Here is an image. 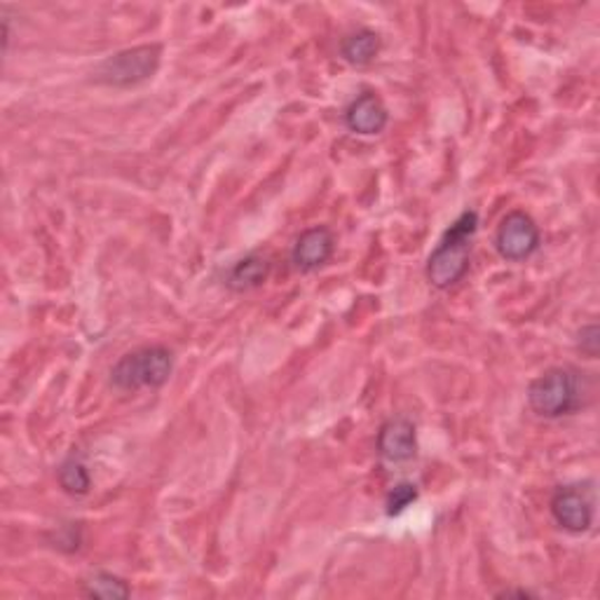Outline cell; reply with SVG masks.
Segmentation results:
<instances>
[{
	"label": "cell",
	"mask_w": 600,
	"mask_h": 600,
	"mask_svg": "<svg viewBox=\"0 0 600 600\" xmlns=\"http://www.w3.org/2000/svg\"><path fill=\"white\" fill-rule=\"evenodd\" d=\"M577 350H580L584 357L596 360L600 352V328L598 324H587L577 331Z\"/></svg>",
	"instance_id": "obj_15"
},
{
	"label": "cell",
	"mask_w": 600,
	"mask_h": 600,
	"mask_svg": "<svg viewBox=\"0 0 600 600\" xmlns=\"http://www.w3.org/2000/svg\"><path fill=\"white\" fill-rule=\"evenodd\" d=\"M163 61V46H139L131 50H122L114 57L104 59L97 66L95 80L108 87H135L146 82L160 69Z\"/></svg>",
	"instance_id": "obj_4"
},
{
	"label": "cell",
	"mask_w": 600,
	"mask_h": 600,
	"mask_svg": "<svg viewBox=\"0 0 600 600\" xmlns=\"http://www.w3.org/2000/svg\"><path fill=\"white\" fill-rule=\"evenodd\" d=\"M343 120H345V127L354 131V135L373 137V135H381V131L387 127L390 110L375 92H362L360 97H354L347 104Z\"/></svg>",
	"instance_id": "obj_9"
},
{
	"label": "cell",
	"mask_w": 600,
	"mask_h": 600,
	"mask_svg": "<svg viewBox=\"0 0 600 600\" xmlns=\"http://www.w3.org/2000/svg\"><path fill=\"white\" fill-rule=\"evenodd\" d=\"M55 547L61 551H76L80 547V528L76 523L63 525L55 535Z\"/></svg>",
	"instance_id": "obj_16"
},
{
	"label": "cell",
	"mask_w": 600,
	"mask_h": 600,
	"mask_svg": "<svg viewBox=\"0 0 600 600\" xmlns=\"http://www.w3.org/2000/svg\"><path fill=\"white\" fill-rule=\"evenodd\" d=\"M417 485L415 483H409V481H402L396 483L392 491L387 493V500H385V506H387V517H399L404 514V511L417 500Z\"/></svg>",
	"instance_id": "obj_14"
},
{
	"label": "cell",
	"mask_w": 600,
	"mask_h": 600,
	"mask_svg": "<svg viewBox=\"0 0 600 600\" xmlns=\"http://www.w3.org/2000/svg\"><path fill=\"white\" fill-rule=\"evenodd\" d=\"M57 479H59V485L61 491L66 495L71 498H85L87 493H90L92 488V476H90V470H87V464L80 455H69L57 470Z\"/></svg>",
	"instance_id": "obj_12"
},
{
	"label": "cell",
	"mask_w": 600,
	"mask_h": 600,
	"mask_svg": "<svg viewBox=\"0 0 600 600\" xmlns=\"http://www.w3.org/2000/svg\"><path fill=\"white\" fill-rule=\"evenodd\" d=\"M495 596H498V598H511V596H519V598H535V593L525 591V589H504V591H498Z\"/></svg>",
	"instance_id": "obj_17"
},
{
	"label": "cell",
	"mask_w": 600,
	"mask_h": 600,
	"mask_svg": "<svg viewBox=\"0 0 600 600\" xmlns=\"http://www.w3.org/2000/svg\"><path fill=\"white\" fill-rule=\"evenodd\" d=\"M383 48V38L373 29H360L343 38L341 57L352 66H368Z\"/></svg>",
	"instance_id": "obj_11"
},
{
	"label": "cell",
	"mask_w": 600,
	"mask_h": 600,
	"mask_svg": "<svg viewBox=\"0 0 600 600\" xmlns=\"http://www.w3.org/2000/svg\"><path fill=\"white\" fill-rule=\"evenodd\" d=\"M271 258L263 254H247L239 258L233 268L226 275V286L235 294H247L254 292V288L263 286L271 277Z\"/></svg>",
	"instance_id": "obj_10"
},
{
	"label": "cell",
	"mask_w": 600,
	"mask_h": 600,
	"mask_svg": "<svg viewBox=\"0 0 600 600\" xmlns=\"http://www.w3.org/2000/svg\"><path fill=\"white\" fill-rule=\"evenodd\" d=\"M582 375L570 366H553L528 385V406L532 413L559 420L582 409Z\"/></svg>",
	"instance_id": "obj_2"
},
{
	"label": "cell",
	"mask_w": 600,
	"mask_h": 600,
	"mask_svg": "<svg viewBox=\"0 0 600 600\" xmlns=\"http://www.w3.org/2000/svg\"><path fill=\"white\" fill-rule=\"evenodd\" d=\"M85 596L104 600H125L131 596V587L114 572H95L82 582Z\"/></svg>",
	"instance_id": "obj_13"
},
{
	"label": "cell",
	"mask_w": 600,
	"mask_h": 600,
	"mask_svg": "<svg viewBox=\"0 0 600 600\" xmlns=\"http://www.w3.org/2000/svg\"><path fill=\"white\" fill-rule=\"evenodd\" d=\"M174 373V352L165 345H146L131 350L110 368V383L122 392L158 390Z\"/></svg>",
	"instance_id": "obj_3"
},
{
	"label": "cell",
	"mask_w": 600,
	"mask_h": 600,
	"mask_svg": "<svg viewBox=\"0 0 600 600\" xmlns=\"http://www.w3.org/2000/svg\"><path fill=\"white\" fill-rule=\"evenodd\" d=\"M479 230V214L474 209L462 212L453 226L443 233L436 249L427 258V279L439 292L462 282V277L470 271L472 258V239Z\"/></svg>",
	"instance_id": "obj_1"
},
{
	"label": "cell",
	"mask_w": 600,
	"mask_h": 600,
	"mask_svg": "<svg viewBox=\"0 0 600 600\" xmlns=\"http://www.w3.org/2000/svg\"><path fill=\"white\" fill-rule=\"evenodd\" d=\"M542 233L535 218L525 212H511L495 233V249L509 263H521L540 249Z\"/></svg>",
	"instance_id": "obj_5"
},
{
	"label": "cell",
	"mask_w": 600,
	"mask_h": 600,
	"mask_svg": "<svg viewBox=\"0 0 600 600\" xmlns=\"http://www.w3.org/2000/svg\"><path fill=\"white\" fill-rule=\"evenodd\" d=\"M375 446H377V455L392 464L411 462L417 455V430L404 415L390 417L387 422H383L381 432H377Z\"/></svg>",
	"instance_id": "obj_7"
},
{
	"label": "cell",
	"mask_w": 600,
	"mask_h": 600,
	"mask_svg": "<svg viewBox=\"0 0 600 600\" xmlns=\"http://www.w3.org/2000/svg\"><path fill=\"white\" fill-rule=\"evenodd\" d=\"M551 517L572 535H582L593 525V495L582 485H561L549 502Z\"/></svg>",
	"instance_id": "obj_6"
},
{
	"label": "cell",
	"mask_w": 600,
	"mask_h": 600,
	"mask_svg": "<svg viewBox=\"0 0 600 600\" xmlns=\"http://www.w3.org/2000/svg\"><path fill=\"white\" fill-rule=\"evenodd\" d=\"M333 252H336V235L326 226H315L296 237L292 260L301 273H315L331 260Z\"/></svg>",
	"instance_id": "obj_8"
}]
</instances>
